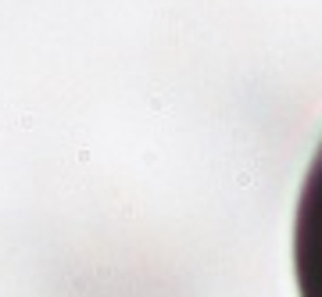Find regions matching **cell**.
I'll use <instances>...</instances> for the list:
<instances>
[{"mask_svg": "<svg viewBox=\"0 0 322 297\" xmlns=\"http://www.w3.org/2000/svg\"><path fill=\"white\" fill-rule=\"evenodd\" d=\"M293 272L301 297H322V143L304 176L293 222Z\"/></svg>", "mask_w": 322, "mask_h": 297, "instance_id": "6da1fadb", "label": "cell"}]
</instances>
